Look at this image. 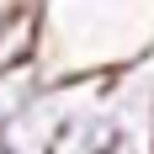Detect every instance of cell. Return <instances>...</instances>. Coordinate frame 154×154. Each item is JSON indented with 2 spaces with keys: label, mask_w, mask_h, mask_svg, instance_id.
Listing matches in <instances>:
<instances>
[{
  "label": "cell",
  "mask_w": 154,
  "mask_h": 154,
  "mask_svg": "<svg viewBox=\"0 0 154 154\" xmlns=\"http://www.w3.org/2000/svg\"><path fill=\"white\" fill-rule=\"evenodd\" d=\"M16 5H27V0H0V21H5V16H11Z\"/></svg>",
  "instance_id": "2"
},
{
  "label": "cell",
  "mask_w": 154,
  "mask_h": 154,
  "mask_svg": "<svg viewBox=\"0 0 154 154\" xmlns=\"http://www.w3.org/2000/svg\"><path fill=\"white\" fill-rule=\"evenodd\" d=\"M59 80V69L48 59H37V64H16V69H0V128H11L21 112L37 101V96L48 91Z\"/></svg>",
  "instance_id": "1"
}]
</instances>
